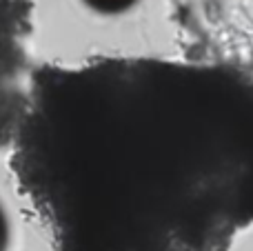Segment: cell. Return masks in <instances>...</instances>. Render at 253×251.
<instances>
[{
    "mask_svg": "<svg viewBox=\"0 0 253 251\" xmlns=\"http://www.w3.org/2000/svg\"><path fill=\"white\" fill-rule=\"evenodd\" d=\"M11 169L53 251H224L253 222V80L105 58L36 74Z\"/></svg>",
    "mask_w": 253,
    "mask_h": 251,
    "instance_id": "cell-1",
    "label": "cell"
},
{
    "mask_svg": "<svg viewBox=\"0 0 253 251\" xmlns=\"http://www.w3.org/2000/svg\"><path fill=\"white\" fill-rule=\"evenodd\" d=\"M29 31V4L25 0H0V142L16 138L29 93L22 89L25 38Z\"/></svg>",
    "mask_w": 253,
    "mask_h": 251,
    "instance_id": "cell-2",
    "label": "cell"
},
{
    "mask_svg": "<svg viewBox=\"0 0 253 251\" xmlns=\"http://www.w3.org/2000/svg\"><path fill=\"white\" fill-rule=\"evenodd\" d=\"M87 7H91L98 13H107V16H114V13H123L126 9H131L138 0H83Z\"/></svg>",
    "mask_w": 253,
    "mask_h": 251,
    "instance_id": "cell-3",
    "label": "cell"
},
{
    "mask_svg": "<svg viewBox=\"0 0 253 251\" xmlns=\"http://www.w3.org/2000/svg\"><path fill=\"white\" fill-rule=\"evenodd\" d=\"M7 245H9V222L7 216H4L2 205H0V251H7Z\"/></svg>",
    "mask_w": 253,
    "mask_h": 251,
    "instance_id": "cell-4",
    "label": "cell"
}]
</instances>
